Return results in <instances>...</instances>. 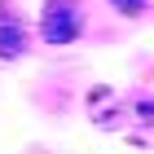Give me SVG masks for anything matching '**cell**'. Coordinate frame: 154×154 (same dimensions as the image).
Wrapping results in <instances>:
<instances>
[{
  "label": "cell",
  "instance_id": "2",
  "mask_svg": "<svg viewBox=\"0 0 154 154\" xmlns=\"http://www.w3.org/2000/svg\"><path fill=\"white\" fill-rule=\"evenodd\" d=\"M84 115L93 119L101 132H123L128 128V101L110 88V84H93L84 93Z\"/></svg>",
  "mask_w": 154,
  "mask_h": 154
},
{
  "label": "cell",
  "instance_id": "3",
  "mask_svg": "<svg viewBox=\"0 0 154 154\" xmlns=\"http://www.w3.org/2000/svg\"><path fill=\"white\" fill-rule=\"evenodd\" d=\"M26 57V26L22 18H0V62Z\"/></svg>",
  "mask_w": 154,
  "mask_h": 154
},
{
  "label": "cell",
  "instance_id": "5",
  "mask_svg": "<svg viewBox=\"0 0 154 154\" xmlns=\"http://www.w3.org/2000/svg\"><path fill=\"white\" fill-rule=\"evenodd\" d=\"M110 9H115L119 18H150L154 0H110Z\"/></svg>",
  "mask_w": 154,
  "mask_h": 154
},
{
  "label": "cell",
  "instance_id": "1",
  "mask_svg": "<svg viewBox=\"0 0 154 154\" xmlns=\"http://www.w3.org/2000/svg\"><path fill=\"white\" fill-rule=\"evenodd\" d=\"M84 26H88V13H84L79 0H48L44 9H40V40L48 48H66L84 35Z\"/></svg>",
  "mask_w": 154,
  "mask_h": 154
},
{
  "label": "cell",
  "instance_id": "4",
  "mask_svg": "<svg viewBox=\"0 0 154 154\" xmlns=\"http://www.w3.org/2000/svg\"><path fill=\"white\" fill-rule=\"evenodd\" d=\"M128 115L137 123V132H150L154 128V93H145V88L128 93Z\"/></svg>",
  "mask_w": 154,
  "mask_h": 154
}]
</instances>
